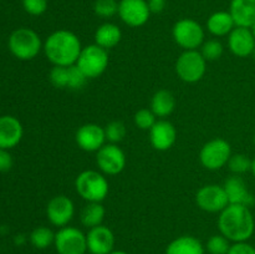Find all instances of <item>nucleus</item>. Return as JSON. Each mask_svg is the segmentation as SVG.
<instances>
[{"instance_id":"obj_36","label":"nucleus","mask_w":255,"mask_h":254,"mask_svg":"<svg viewBox=\"0 0 255 254\" xmlns=\"http://www.w3.org/2000/svg\"><path fill=\"white\" fill-rule=\"evenodd\" d=\"M228 254H255V248L248 242H237L232 244Z\"/></svg>"},{"instance_id":"obj_26","label":"nucleus","mask_w":255,"mask_h":254,"mask_svg":"<svg viewBox=\"0 0 255 254\" xmlns=\"http://www.w3.org/2000/svg\"><path fill=\"white\" fill-rule=\"evenodd\" d=\"M55 242V233L49 227H36L30 233V243L36 249H46Z\"/></svg>"},{"instance_id":"obj_42","label":"nucleus","mask_w":255,"mask_h":254,"mask_svg":"<svg viewBox=\"0 0 255 254\" xmlns=\"http://www.w3.org/2000/svg\"><path fill=\"white\" fill-rule=\"evenodd\" d=\"M253 56L255 57V47H254V51H253Z\"/></svg>"},{"instance_id":"obj_32","label":"nucleus","mask_w":255,"mask_h":254,"mask_svg":"<svg viewBox=\"0 0 255 254\" xmlns=\"http://www.w3.org/2000/svg\"><path fill=\"white\" fill-rule=\"evenodd\" d=\"M133 121L138 128L149 131L152 126L157 122V116L152 112L151 109H141L134 114Z\"/></svg>"},{"instance_id":"obj_12","label":"nucleus","mask_w":255,"mask_h":254,"mask_svg":"<svg viewBox=\"0 0 255 254\" xmlns=\"http://www.w3.org/2000/svg\"><path fill=\"white\" fill-rule=\"evenodd\" d=\"M119 16L131 27L143 26L151 16L147 0H120Z\"/></svg>"},{"instance_id":"obj_29","label":"nucleus","mask_w":255,"mask_h":254,"mask_svg":"<svg viewBox=\"0 0 255 254\" xmlns=\"http://www.w3.org/2000/svg\"><path fill=\"white\" fill-rule=\"evenodd\" d=\"M231 246V241L223 234H216L208 239L206 249L209 254H228Z\"/></svg>"},{"instance_id":"obj_24","label":"nucleus","mask_w":255,"mask_h":254,"mask_svg":"<svg viewBox=\"0 0 255 254\" xmlns=\"http://www.w3.org/2000/svg\"><path fill=\"white\" fill-rule=\"evenodd\" d=\"M176 109V99L174 95L168 90H158L152 96L151 110L157 117L164 119L169 116Z\"/></svg>"},{"instance_id":"obj_38","label":"nucleus","mask_w":255,"mask_h":254,"mask_svg":"<svg viewBox=\"0 0 255 254\" xmlns=\"http://www.w3.org/2000/svg\"><path fill=\"white\" fill-rule=\"evenodd\" d=\"M164 4L166 1H159V0H148V5H149V10H151V14L154 12H161L162 10L164 9Z\"/></svg>"},{"instance_id":"obj_28","label":"nucleus","mask_w":255,"mask_h":254,"mask_svg":"<svg viewBox=\"0 0 255 254\" xmlns=\"http://www.w3.org/2000/svg\"><path fill=\"white\" fill-rule=\"evenodd\" d=\"M201 54L207 61H216L223 55V45L217 39L204 41L201 46Z\"/></svg>"},{"instance_id":"obj_41","label":"nucleus","mask_w":255,"mask_h":254,"mask_svg":"<svg viewBox=\"0 0 255 254\" xmlns=\"http://www.w3.org/2000/svg\"><path fill=\"white\" fill-rule=\"evenodd\" d=\"M251 29H252V31H253V34H254V36H255V22H254V25H253V26L251 27Z\"/></svg>"},{"instance_id":"obj_13","label":"nucleus","mask_w":255,"mask_h":254,"mask_svg":"<svg viewBox=\"0 0 255 254\" xmlns=\"http://www.w3.org/2000/svg\"><path fill=\"white\" fill-rule=\"evenodd\" d=\"M75 216V204L65 194L52 197L46 206V217L55 227H66Z\"/></svg>"},{"instance_id":"obj_4","label":"nucleus","mask_w":255,"mask_h":254,"mask_svg":"<svg viewBox=\"0 0 255 254\" xmlns=\"http://www.w3.org/2000/svg\"><path fill=\"white\" fill-rule=\"evenodd\" d=\"M75 189L86 202H102L109 194L110 184L99 171L86 169L75 179Z\"/></svg>"},{"instance_id":"obj_33","label":"nucleus","mask_w":255,"mask_h":254,"mask_svg":"<svg viewBox=\"0 0 255 254\" xmlns=\"http://www.w3.org/2000/svg\"><path fill=\"white\" fill-rule=\"evenodd\" d=\"M69 66H54L50 71V82L57 89H67L69 86Z\"/></svg>"},{"instance_id":"obj_35","label":"nucleus","mask_w":255,"mask_h":254,"mask_svg":"<svg viewBox=\"0 0 255 254\" xmlns=\"http://www.w3.org/2000/svg\"><path fill=\"white\" fill-rule=\"evenodd\" d=\"M21 4L25 11L32 16H40L45 14L49 6L47 0H21Z\"/></svg>"},{"instance_id":"obj_18","label":"nucleus","mask_w":255,"mask_h":254,"mask_svg":"<svg viewBox=\"0 0 255 254\" xmlns=\"http://www.w3.org/2000/svg\"><path fill=\"white\" fill-rule=\"evenodd\" d=\"M24 136V127L11 115L0 116V148L11 149L16 147Z\"/></svg>"},{"instance_id":"obj_37","label":"nucleus","mask_w":255,"mask_h":254,"mask_svg":"<svg viewBox=\"0 0 255 254\" xmlns=\"http://www.w3.org/2000/svg\"><path fill=\"white\" fill-rule=\"evenodd\" d=\"M12 163V156L9 152V149L0 148V172H7L11 169Z\"/></svg>"},{"instance_id":"obj_10","label":"nucleus","mask_w":255,"mask_h":254,"mask_svg":"<svg viewBox=\"0 0 255 254\" xmlns=\"http://www.w3.org/2000/svg\"><path fill=\"white\" fill-rule=\"evenodd\" d=\"M196 203L202 211L208 213H221L228 206L229 201L223 186L206 184L197 191Z\"/></svg>"},{"instance_id":"obj_27","label":"nucleus","mask_w":255,"mask_h":254,"mask_svg":"<svg viewBox=\"0 0 255 254\" xmlns=\"http://www.w3.org/2000/svg\"><path fill=\"white\" fill-rule=\"evenodd\" d=\"M94 11L102 19H110L119 14V1L117 0H96L94 4Z\"/></svg>"},{"instance_id":"obj_45","label":"nucleus","mask_w":255,"mask_h":254,"mask_svg":"<svg viewBox=\"0 0 255 254\" xmlns=\"http://www.w3.org/2000/svg\"><path fill=\"white\" fill-rule=\"evenodd\" d=\"M85 254H90V253H85Z\"/></svg>"},{"instance_id":"obj_1","label":"nucleus","mask_w":255,"mask_h":254,"mask_svg":"<svg viewBox=\"0 0 255 254\" xmlns=\"http://www.w3.org/2000/svg\"><path fill=\"white\" fill-rule=\"evenodd\" d=\"M218 228L221 234L233 243L249 241L255 231L251 208L242 204H228L219 213Z\"/></svg>"},{"instance_id":"obj_16","label":"nucleus","mask_w":255,"mask_h":254,"mask_svg":"<svg viewBox=\"0 0 255 254\" xmlns=\"http://www.w3.org/2000/svg\"><path fill=\"white\" fill-rule=\"evenodd\" d=\"M177 141V129L172 122L158 120L149 129V142L157 151H168Z\"/></svg>"},{"instance_id":"obj_25","label":"nucleus","mask_w":255,"mask_h":254,"mask_svg":"<svg viewBox=\"0 0 255 254\" xmlns=\"http://www.w3.org/2000/svg\"><path fill=\"white\" fill-rule=\"evenodd\" d=\"M105 207L102 206L101 202H87L80 213V221L82 226L91 229L95 227L101 226L105 219Z\"/></svg>"},{"instance_id":"obj_3","label":"nucleus","mask_w":255,"mask_h":254,"mask_svg":"<svg viewBox=\"0 0 255 254\" xmlns=\"http://www.w3.org/2000/svg\"><path fill=\"white\" fill-rule=\"evenodd\" d=\"M7 47L17 60L30 61L40 54L44 44L36 31L29 27H19L10 34Z\"/></svg>"},{"instance_id":"obj_22","label":"nucleus","mask_w":255,"mask_h":254,"mask_svg":"<svg viewBox=\"0 0 255 254\" xmlns=\"http://www.w3.org/2000/svg\"><path fill=\"white\" fill-rule=\"evenodd\" d=\"M166 254H204V247L193 236H182L167 246Z\"/></svg>"},{"instance_id":"obj_39","label":"nucleus","mask_w":255,"mask_h":254,"mask_svg":"<svg viewBox=\"0 0 255 254\" xmlns=\"http://www.w3.org/2000/svg\"><path fill=\"white\" fill-rule=\"evenodd\" d=\"M252 173H253V176L255 177V158L252 161V168H251Z\"/></svg>"},{"instance_id":"obj_44","label":"nucleus","mask_w":255,"mask_h":254,"mask_svg":"<svg viewBox=\"0 0 255 254\" xmlns=\"http://www.w3.org/2000/svg\"><path fill=\"white\" fill-rule=\"evenodd\" d=\"M159 1H166V0H159Z\"/></svg>"},{"instance_id":"obj_14","label":"nucleus","mask_w":255,"mask_h":254,"mask_svg":"<svg viewBox=\"0 0 255 254\" xmlns=\"http://www.w3.org/2000/svg\"><path fill=\"white\" fill-rule=\"evenodd\" d=\"M75 139L77 146L85 152H97L107 141L105 128L96 124L82 125L76 131Z\"/></svg>"},{"instance_id":"obj_40","label":"nucleus","mask_w":255,"mask_h":254,"mask_svg":"<svg viewBox=\"0 0 255 254\" xmlns=\"http://www.w3.org/2000/svg\"><path fill=\"white\" fill-rule=\"evenodd\" d=\"M110 254H128V253H126L125 251H112Z\"/></svg>"},{"instance_id":"obj_31","label":"nucleus","mask_w":255,"mask_h":254,"mask_svg":"<svg viewBox=\"0 0 255 254\" xmlns=\"http://www.w3.org/2000/svg\"><path fill=\"white\" fill-rule=\"evenodd\" d=\"M228 167L234 174L239 176V174L247 173L248 171H251L252 159L247 154L243 153L232 154L228 161Z\"/></svg>"},{"instance_id":"obj_2","label":"nucleus","mask_w":255,"mask_h":254,"mask_svg":"<svg viewBox=\"0 0 255 254\" xmlns=\"http://www.w3.org/2000/svg\"><path fill=\"white\" fill-rule=\"evenodd\" d=\"M42 50L54 66H71L76 64L82 45L75 32L61 29L46 37Z\"/></svg>"},{"instance_id":"obj_21","label":"nucleus","mask_w":255,"mask_h":254,"mask_svg":"<svg viewBox=\"0 0 255 254\" xmlns=\"http://www.w3.org/2000/svg\"><path fill=\"white\" fill-rule=\"evenodd\" d=\"M236 27L233 17L229 11H216L207 20V30L217 37L227 36Z\"/></svg>"},{"instance_id":"obj_30","label":"nucleus","mask_w":255,"mask_h":254,"mask_svg":"<svg viewBox=\"0 0 255 254\" xmlns=\"http://www.w3.org/2000/svg\"><path fill=\"white\" fill-rule=\"evenodd\" d=\"M105 128L106 139L110 143L117 144L126 137V126L121 121H112L107 124Z\"/></svg>"},{"instance_id":"obj_5","label":"nucleus","mask_w":255,"mask_h":254,"mask_svg":"<svg viewBox=\"0 0 255 254\" xmlns=\"http://www.w3.org/2000/svg\"><path fill=\"white\" fill-rule=\"evenodd\" d=\"M207 71V60L198 50H184L176 61V72L182 81L196 84Z\"/></svg>"},{"instance_id":"obj_34","label":"nucleus","mask_w":255,"mask_h":254,"mask_svg":"<svg viewBox=\"0 0 255 254\" xmlns=\"http://www.w3.org/2000/svg\"><path fill=\"white\" fill-rule=\"evenodd\" d=\"M67 71H69V86H67V89L81 90L86 85V81L89 79L85 76L84 72L77 67L76 64L67 67Z\"/></svg>"},{"instance_id":"obj_17","label":"nucleus","mask_w":255,"mask_h":254,"mask_svg":"<svg viewBox=\"0 0 255 254\" xmlns=\"http://www.w3.org/2000/svg\"><path fill=\"white\" fill-rule=\"evenodd\" d=\"M228 47L233 55L238 57H248L253 55L255 36L249 27L236 26L228 35Z\"/></svg>"},{"instance_id":"obj_19","label":"nucleus","mask_w":255,"mask_h":254,"mask_svg":"<svg viewBox=\"0 0 255 254\" xmlns=\"http://www.w3.org/2000/svg\"><path fill=\"white\" fill-rule=\"evenodd\" d=\"M226 193L228 196L229 204H242L251 208L255 204V197L247 187L244 179L239 176H232L226 179L223 184Z\"/></svg>"},{"instance_id":"obj_9","label":"nucleus","mask_w":255,"mask_h":254,"mask_svg":"<svg viewBox=\"0 0 255 254\" xmlns=\"http://www.w3.org/2000/svg\"><path fill=\"white\" fill-rule=\"evenodd\" d=\"M55 249L59 254L87 253L86 234L76 227H62L55 233Z\"/></svg>"},{"instance_id":"obj_15","label":"nucleus","mask_w":255,"mask_h":254,"mask_svg":"<svg viewBox=\"0 0 255 254\" xmlns=\"http://www.w3.org/2000/svg\"><path fill=\"white\" fill-rule=\"evenodd\" d=\"M87 252L90 254H110L115 251V234L109 227L101 226L89 229L86 234Z\"/></svg>"},{"instance_id":"obj_8","label":"nucleus","mask_w":255,"mask_h":254,"mask_svg":"<svg viewBox=\"0 0 255 254\" xmlns=\"http://www.w3.org/2000/svg\"><path fill=\"white\" fill-rule=\"evenodd\" d=\"M232 157V147L223 138H213L203 144L199 151V161L204 168L209 171H218L228 164Z\"/></svg>"},{"instance_id":"obj_23","label":"nucleus","mask_w":255,"mask_h":254,"mask_svg":"<svg viewBox=\"0 0 255 254\" xmlns=\"http://www.w3.org/2000/svg\"><path fill=\"white\" fill-rule=\"evenodd\" d=\"M121 39V29L112 22H105V24L100 25L95 31V44L106 50H110L119 45Z\"/></svg>"},{"instance_id":"obj_7","label":"nucleus","mask_w":255,"mask_h":254,"mask_svg":"<svg viewBox=\"0 0 255 254\" xmlns=\"http://www.w3.org/2000/svg\"><path fill=\"white\" fill-rule=\"evenodd\" d=\"M172 36L183 50H198L204 42V29L193 19H181L173 25Z\"/></svg>"},{"instance_id":"obj_11","label":"nucleus","mask_w":255,"mask_h":254,"mask_svg":"<svg viewBox=\"0 0 255 254\" xmlns=\"http://www.w3.org/2000/svg\"><path fill=\"white\" fill-rule=\"evenodd\" d=\"M96 163L102 173L116 176L126 167V154L117 144L106 143L96 152Z\"/></svg>"},{"instance_id":"obj_6","label":"nucleus","mask_w":255,"mask_h":254,"mask_svg":"<svg viewBox=\"0 0 255 254\" xmlns=\"http://www.w3.org/2000/svg\"><path fill=\"white\" fill-rule=\"evenodd\" d=\"M76 65L87 79H96L101 76L109 66V52L96 44L87 45L82 47Z\"/></svg>"},{"instance_id":"obj_20","label":"nucleus","mask_w":255,"mask_h":254,"mask_svg":"<svg viewBox=\"0 0 255 254\" xmlns=\"http://www.w3.org/2000/svg\"><path fill=\"white\" fill-rule=\"evenodd\" d=\"M229 12L236 26L251 29L255 22V0H232Z\"/></svg>"},{"instance_id":"obj_43","label":"nucleus","mask_w":255,"mask_h":254,"mask_svg":"<svg viewBox=\"0 0 255 254\" xmlns=\"http://www.w3.org/2000/svg\"><path fill=\"white\" fill-rule=\"evenodd\" d=\"M254 144H255V134H254Z\"/></svg>"}]
</instances>
